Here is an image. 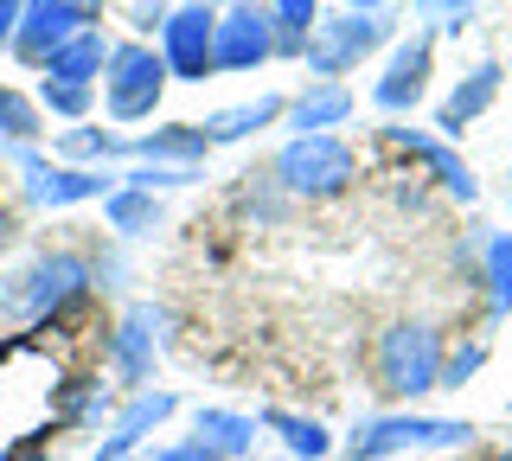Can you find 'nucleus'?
Segmentation results:
<instances>
[{"instance_id":"nucleus-1","label":"nucleus","mask_w":512,"mask_h":461,"mask_svg":"<svg viewBox=\"0 0 512 461\" xmlns=\"http://www.w3.org/2000/svg\"><path fill=\"white\" fill-rule=\"evenodd\" d=\"M84 289H90V263L77 257V250H45V257H32L7 276L0 308H7L13 321H52V314H64Z\"/></svg>"},{"instance_id":"nucleus-2","label":"nucleus","mask_w":512,"mask_h":461,"mask_svg":"<svg viewBox=\"0 0 512 461\" xmlns=\"http://www.w3.org/2000/svg\"><path fill=\"white\" fill-rule=\"evenodd\" d=\"M378 391H391V397H429V391H442V333L436 327H423V321H397V327H384L378 333Z\"/></svg>"},{"instance_id":"nucleus-3","label":"nucleus","mask_w":512,"mask_h":461,"mask_svg":"<svg viewBox=\"0 0 512 461\" xmlns=\"http://www.w3.org/2000/svg\"><path fill=\"white\" fill-rule=\"evenodd\" d=\"M474 436V423L461 417H365L359 429L346 436V461H384V455H404V449H461Z\"/></svg>"},{"instance_id":"nucleus-4","label":"nucleus","mask_w":512,"mask_h":461,"mask_svg":"<svg viewBox=\"0 0 512 461\" xmlns=\"http://www.w3.org/2000/svg\"><path fill=\"white\" fill-rule=\"evenodd\" d=\"M276 180L295 199H340L352 180H359V161L340 135H295L276 154Z\"/></svg>"},{"instance_id":"nucleus-5","label":"nucleus","mask_w":512,"mask_h":461,"mask_svg":"<svg viewBox=\"0 0 512 461\" xmlns=\"http://www.w3.org/2000/svg\"><path fill=\"white\" fill-rule=\"evenodd\" d=\"M167 97V58L154 45H109L103 65V103L116 122H148Z\"/></svg>"},{"instance_id":"nucleus-6","label":"nucleus","mask_w":512,"mask_h":461,"mask_svg":"<svg viewBox=\"0 0 512 461\" xmlns=\"http://www.w3.org/2000/svg\"><path fill=\"white\" fill-rule=\"evenodd\" d=\"M7 161L26 173V199L32 205H52V212H64V205H84V199H109V193H116V180H122V173H109V167L45 161L39 148H7Z\"/></svg>"},{"instance_id":"nucleus-7","label":"nucleus","mask_w":512,"mask_h":461,"mask_svg":"<svg viewBox=\"0 0 512 461\" xmlns=\"http://www.w3.org/2000/svg\"><path fill=\"white\" fill-rule=\"evenodd\" d=\"M218 13L212 0H186V7L167 13V26H160V58H167V77H180V84H205L218 65Z\"/></svg>"},{"instance_id":"nucleus-8","label":"nucleus","mask_w":512,"mask_h":461,"mask_svg":"<svg viewBox=\"0 0 512 461\" xmlns=\"http://www.w3.org/2000/svg\"><path fill=\"white\" fill-rule=\"evenodd\" d=\"M384 45V20L378 13H340V20H314L308 33V71H320V84H333L340 71H352L365 52H378Z\"/></svg>"},{"instance_id":"nucleus-9","label":"nucleus","mask_w":512,"mask_h":461,"mask_svg":"<svg viewBox=\"0 0 512 461\" xmlns=\"http://www.w3.org/2000/svg\"><path fill=\"white\" fill-rule=\"evenodd\" d=\"M84 26H96V13L77 7V0H26L20 26H13V58L45 71V58H52L64 39H77Z\"/></svg>"},{"instance_id":"nucleus-10","label":"nucleus","mask_w":512,"mask_h":461,"mask_svg":"<svg viewBox=\"0 0 512 461\" xmlns=\"http://www.w3.org/2000/svg\"><path fill=\"white\" fill-rule=\"evenodd\" d=\"M269 52H276V20L256 0H237L231 13H218V52H212L218 71H256Z\"/></svg>"},{"instance_id":"nucleus-11","label":"nucleus","mask_w":512,"mask_h":461,"mask_svg":"<svg viewBox=\"0 0 512 461\" xmlns=\"http://www.w3.org/2000/svg\"><path fill=\"white\" fill-rule=\"evenodd\" d=\"M429 65H436V33H410V39L391 52L384 77L372 84V103L391 109V116L416 109V103H423V90H429Z\"/></svg>"},{"instance_id":"nucleus-12","label":"nucleus","mask_w":512,"mask_h":461,"mask_svg":"<svg viewBox=\"0 0 512 461\" xmlns=\"http://www.w3.org/2000/svg\"><path fill=\"white\" fill-rule=\"evenodd\" d=\"M160 327H167V314L141 301V308H128V314H122V327L109 333V365H116V378H122V385H141V378L154 372Z\"/></svg>"},{"instance_id":"nucleus-13","label":"nucleus","mask_w":512,"mask_h":461,"mask_svg":"<svg viewBox=\"0 0 512 461\" xmlns=\"http://www.w3.org/2000/svg\"><path fill=\"white\" fill-rule=\"evenodd\" d=\"M173 410H180V397H173V391H135V397H128V410L116 417V429L96 442V461H128V449H135L148 429L167 423Z\"/></svg>"},{"instance_id":"nucleus-14","label":"nucleus","mask_w":512,"mask_h":461,"mask_svg":"<svg viewBox=\"0 0 512 461\" xmlns=\"http://www.w3.org/2000/svg\"><path fill=\"white\" fill-rule=\"evenodd\" d=\"M384 141H391V148H404V154H416V161L436 173V180H442V186H448V193H455L461 205L480 199V180L468 173V161H461V154L448 148V141H436V135H416V129H384Z\"/></svg>"},{"instance_id":"nucleus-15","label":"nucleus","mask_w":512,"mask_h":461,"mask_svg":"<svg viewBox=\"0 0 512 461\" xmlns=\"http://www.w3.org/2000/svg\"><path fill=\"white\" fill-rule=\"evenodd\" d=\"M500 84H506V71L493 65V58H487V65H474V71L455 84V97L442 103V116H436V122H442V135H461L474 116H487L493 97H500Z\"/></svg>"},{"instance_id":"nucleus-16","label":"nucleus","mask_w":512,"mask_h":461,"mask_svg":"<svg viewBox=\"0 0 512 461\" xmlns=\"http://www.w3.org/2000/svg\"><path fill=\"white\" fill-rule=\"evenodd\" d=\"M205 129H192V122H180V129H154L141 141H128L122 154H135V167H199L205 161Z\"/></svg>"},{"instance_id":"nucleus-17","label":"nucleus","mask_w":512,"mask_h":461,"mask_svg":"<svg viewBox=\"0 0 512 461\" xmlns=\"http://www.w3.org/2000/svg\"><path fill=\"white\" fill-rule=\"evenodd\" d=\"M103 65H109V45H103V33L96 26H84L77 39H64L52 58H45V77L52 84H96L103 77Z\"/></svg>"},{"instance_id":"nucleus-18","label":"nucleus","mask_w":512,"mask_h":461,"mask_svg":"<svg viewBox=\"0 0 512 461\" xmlns=\"http://www.w3.org/2000/svg\"><path fill=\"white\" fill-rule=\"evenodd\" d=\"M346 116H352V90L346 84H314V90H301V97L288 103V122H295L301 135H327V129H340Z\"/></svg>"},{"instance_id":"nucleus-19","label":"nucleus","mask_w":512,"mask_h":461,"mask_svg":"<svg viewBox=\"0 0 512 461\" xmlns=\"http://www.w3.org/2000/svg\"><path fill=\"white\" fill-rule=\"evenodd\" d=\"M276 116H282V97H256V103L218 109V116L199 122V129H205V141H212V148H224V141H244V135H256V129H269Z\"/></svg>"},{"instance_id":"nucleus-20","label":"nucleus","mask_w":512,"mask_h":461,"mask_svg":"<svg viewBox=\"0 0 512 461\" xmlns=\"http://www.w3.org/2000/svg\"><path fill=\"white\" fill-rule=\"evenodd\" d=\"M192 436H199L205 449L224 461V455H250L256 423H250V417H237V410H199V417H192Z\"/></svg>"},{"instance_id":"nucleus-21","label":"nucleus","mask_w":512,"mask_h":461,"mask_svg":"<svg viewBox=\"0 0 512 461\" xmlns=\"http://www.w3.org/2000/svg\"><path fill=\"white\" fill-rule=\"evenodd\" d=\"M263 429H276L282 436V449L295 455V461H320L333 449V436L327 429H320L314 417H295V410H263Z\"/></svg>"},{"instance_id":"nucleus-22","label":"nucleus","mask_w":512,"mask_h":461,"mask_svg":"<svg viewBox=\"0 0 512 461\" xmlns=\"http://www.w3.org/2000/svg\"><path fill=\"white\" fill-rule=\"evenodd\" d=\"M103 218H109V225H116L122 237H141V231H154V225H160V205H154V193L116 186V193L103 199Z\"/></svg>"},{"instance_id":"nucleus-23","label":"nucleus","mask_w":512,"mask_h":461,"mask_svg":"<svg viewBox=\"0 0 512 461\" xmlns=\"http://www.w3.org/2000/svg\"><path fill=\"white\" fill-rule=\"evenodd\" d=\"M45 129H39V109H32L13 84H0V148H32Z\"/></svg>"},{"instance_id":"nucleus-24","label":"nucleus","mask_w":512,"mask_h":461,"mask_svg":"<svg viewBox=\"0 0 512 461\" xmlns=\"http://www.w3.org/2000/svg\"><path fill=\"white\" fill-rule=\"evenodd\" d=\"M128 148L122 135H109V129H58V154L71 167H90V161H116V154Z\"/></svg>"},{"instance_id":"nucleus-25","label":"nucleus","mask_w":512,"mask_h":461,"mask_svg":"<svg viewBox=\"0 0 512 461\" xmlns=\"http://www.w3.org/2000/svg\"><path fill=\"white\" fill-rule=\"evenodd\" d=\"M480 257H487V295H493V321H500V314H512V231H493Z\"/></svg>"},{"instance_id":"nucleus-26","label":"nucleus","mask_w":512,"mask_h":461,"mask_svg":"<svg viewBox=\"0 0 512 461\" xmlns=\"http://www.w3.org/2000/svg\"><path fill=\"white\" fill-rule=\"evenodd\" d=\"M39 103L52 109V116H64V122H84L90 116V84H52V77H45Z\"/></svg>"},{"instance_id":"nucleus-27","label":"nucleus","mask_w":512,"mask_h":461,"mask_svg":"<svg viewBox=\"0 0 512 461\" xmlns=\"http://www.w3.org/2000/svg\"><path fill=\"white\" fill-rule=\"evenodd\" d=\"M416 20H423L429 33H461V26L474 20V0H416Z\"/></svg>"},{"instance_id":"nucleus-28","label":"nucleus","mask_w":512,"mask_h":461,"mask_svg":"<svg viewBox=\"0 0 512 461\" xmlns=\"http://www.w3.org/2000/svg\"><path fill=\"white\" fill-rule=\"evenodd\" d=\"M487 365V346L480 340H468V346H455V353H442V391H461L468 378Z\"/></svg>"},{"instance_id":"nucleus-29","label":"nucleus","mask_w":512,"mask_h":461,"mask_svg":"<svg viewBox=\"0 0 512 461\" xmlns=\"http://www.w3.org/2000/svg\"><path fill=\"white\" fill-rule=\"evenodd\" d=\"M269 13H276V26H282V33H314L320 0H269Z\"/></svg>"},{"instance_id":"nucleus-30","label":"nucleus","mask_w":512,"mask_h":461,"mask_svg":"<svg viewBox=\"0 0 512 461\" xmlns=\"http://www.w3.org/2000/svg\"><path fill=\"white\" fill-rule=\"evenodd\" d=\"M154 461H218L205 442H167V449H154Z\"/></svg>"},{"instance_id":"nucleus-31","label":"nucleus","mask_w":512,"mask_h":461,"mask_svg":"<svg viewBox=\"0 0 512 461\" xmlns=\"http://www.w3.org/2000/svg\"><path fill=\"white\" fill-rule=\"evenodd\" d=\"M20 7H26V0H0V45H13V26H20Z\"/></svg>"},{"instance_id":"nucleus-32","label":"nucleus","mask_w":512,"mask_h":461,"mask_svg":"<svg viewBox=\"0 0 512 461\" xmlns=\"http://www.w3.org/2000/svg\"><path fill=\"white\" fill-rule=\"evenodd\" d=\"M0 461H58L52 449H39V442H20V449H7Z\"/></svg>"},{"instance_id":"nucleus-33","label":"nucleus","mask_w":512,"mask_h":461,"mask_svg":"<svg viewBox=\"0 0 512 461\" xmlns=\"http://www.w3.org/2000/svg\"><path fill=\"white\" fill-rule=\"evenodd\" d=\"M352 7H359V13H378V0H352Z\"/></svg>"},{"instance_id":"nucleus-34","label":"nucleus","mask_w":512,"mask_h":461,"mask_svg":"<svg viewBox=\"0 0 512 461\" xmlns=\"http://www.w3.org/2000/svg\"><path fill=\"white\" fill-rule=\"evenodd\" d=\"M77 7H90V13H96V7H103V0H77Z\"/></svg>"},{"instance_id":"nucleus-35","label":"nucleus","mask_w":512,"mask_h":461,"mask_svg":"<svg viewBox=\"0 0 512 461\" xmlns=\"http://www.w3.org/2000/svg\"><path fill=\"white\" fill-rule=\"evenodd\" d=\"M493 461H512V449H500V455H493Z\"/></svg>"}]
</instances>
